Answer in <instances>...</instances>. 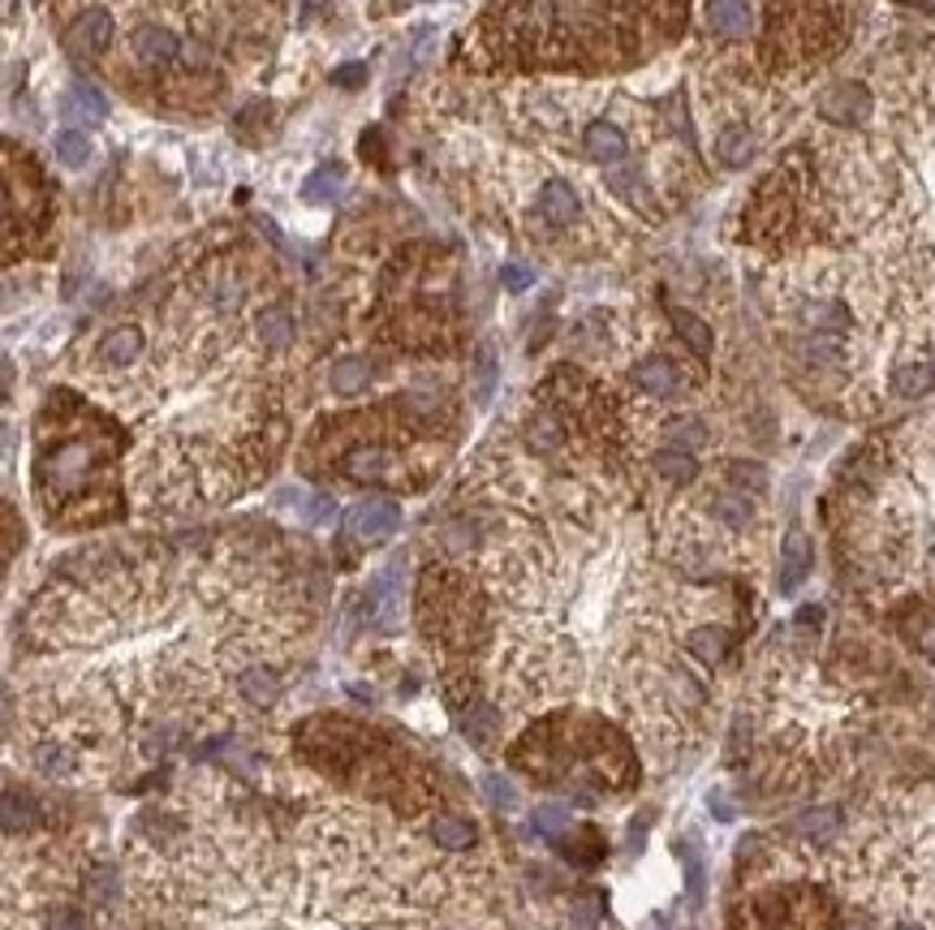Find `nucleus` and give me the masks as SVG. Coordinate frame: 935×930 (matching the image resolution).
I'll return each instance as SVG.
<instances>
[{
    "label": "nucleus",
    "instance_id": "nucleus-8",
    "mask_svg": "<svg viewBox=\"0 0 935 930\" xmlns=\"http://www.w3.org/2000/svg\"><path fill=\"white\" fill-rule=\"evenodd\" d=\"M397 457L388 444H354L350 452H341V474L354 482H380L392 474Z\"/></svg>",
    "mask_w": 935,
    "mask_h": 930
},
{
    "label": "nucleus",
    "instance_id": "nucleus-22",
    "mask_svg": "<svg viewBox=\"0 0 935 930\" xmlns=\"http://www.w3.org/2000/svg\"><path fill=\"white\" fill-rule=\"evenodd\" d=\"M371 384V362L367 358H337L332 362V371H328V388L337 392V397H354V392H362V388Z\"/></svg>",
    "mask_w": 935,
    "mask_h": 930
},
{
    "label": "nucleus",
    "instance_id": "nucleus-16",
    "mask_svg": "<svg viewBox=\"0 0 935 930\" xmlns=\"http://www.w3.org/2000/svg\"><path fill=\"white\" fill-rule=\"evenodd\" d=\"M703 18H708V27L715 35H746L750 22H754V13H750L746 0H708Z\"/></svg>",
    "mask_w": 935,
    "mask_h": 930
},
{
    "label": "nucleus",
    "instance_id": "nucleus-15",
    "mask_svg": "<svg viewBox=\"0 0 935 930\" xmlns=\"http://www.w3.org/2000/svg\"><path fill=\"white\" fill-rule=\"evenodd\" d=\"M754 151H759V138L750 126H724L715 134V160L724 168H742L754 160Z\"/></svg>",
    "mask_w": 935,
    "mask_h": 930
},
{
    "label": "nucleus",
    "instance_id": "nucleus-9",
    "mask_svg": "<svg viewBox=\"0 0 935 930\" xmlns=\"http://www.w3.org/2000/svg\"><path fill=\"white\" fill-rule=\"evenodd\" d=\"M427 840H431L436 849H445V853H466V849H475L479 828H475V819H466V814L440 810V814H431V823H427Z\"/></svg>",
    "mask_w": 935,
    "mask_h": 930
},
{
    "label": "nucleus",
    "instance_id": "nucleus-24",
    "mask_svg": "<svg viewBox=\"0 0 935 930\" xmlns=\"http://www.w3.org/2000/svg\"><path fill=\"white\" fill-rule=\"evenodd\" d=\"M608 190H613L616 198H625V203H634V207H643L646 198H651L643 164H616L613 173H608Z\"/></svg>",
    "mask_w": 935,
    "mask_h": 930
},
{
    "label": "nucleus",
    "instance_id": "nucleus-34",
    "mask_svg": "<svg viewBox=\"0 0 935 930\" xmlns=\"http://www.w3.org/2000/svg\"><path fill=\"white\" fill-rule=\"evenodd\" d=\"M362 82H367V61H350V65H341V69H332V87L354 91Z\"/></svg>",
    "mask_w": 935,
    "mask_h": 930
},
{
    "label": "nucleus",
    "instance_id": "nucleus-2",
    "mask_svg": "<svg viewBox=\"0 0 935 930\" xmlns=\"http://www.w3.org/2000/svg\"><path fill=\"white\" fill-rule=\"evenodd\" d=\"M298 754L311 767L328 771L341 789H350L354 797H371L392 810H401L406 819L419 814L436 802V784L431 767L419 758L410 745L380 728H362L354 719L341 715H323L298 728Z\"/></svg>",
    "mask_w": 935,
    "mask_h": 930
},
{
    "label": "nucleus",
    "instance_id": "nucleus-7",
    "mask_svg": "<svg viewBox=\"0 0 935 930\" xmlns=\"http://www.w3.org/2000/svg\"><path fill=\"white\" fill-rule=\"evenodd\" d=\"M69 48L82 52V57H96L113 43V13L108 9H82L74 22H69Z\"/></svg>",
    "mask_w": 935,
    "mask_h": 930
},
{
    "label": "nucleus",
    "instance_id": "nucleus-26",
    "mask_svg": "<svg viewBox=\"0 0 935 930\" xmlns=\"http://www.w3.org/2000/svg\"><path fill=\"white\" fill-rule=\"evenodd\" d=\"M341 186H345V168H341V164H323V168H315V173L302 182V198H306V203H332V198L341 194Z\"/></svg>",
    "mask_w": 935,
    "mask_h": 930
},
{
    "label": "nucleus",
    "instance_id": "nucleus-4",
    "mask_svg": "<svg viewBox=\"0 0 935 930\" xmlns=\"http://www.w3.org/2000/svg\"><path fill=\"white\" fill-rule=\"evenodd\" d=\"M345 530H350V539L367 547L384 544L401 530V505L388 500V496H367L345 513Z\"/></svg>",
    "mask_w": 935,
    "mask_h": 930
},
{
    "label": "nucleus",
    "instance_id": "nucleus-30",
    "mask_svg": "<svg viewBox=\"0 0 935 930\" xmlns=\"http://www.w3.org/2000/svg\"><path fill=\"white\" fill-rule=\"evenodd\" d=\"M87 897L96 900V904H113V900L121 897V879H117V870H113V867H91V879H87Z\"/></svg>",
    "mask_w": 935,
    "mask_h": 930
},
{
    "label": "nucleus",
    "instance_id": "nucleus-39",
    "mask_svg": "<svg viewBox=\"0 0 935 930\" xmlns=\"http://www.w3.org/2000/svg\"><path fill=\"white\" fill-rule=\"evenodd\" d=\"M849 930H863V927H849Z\"/></svg>",
    "mask_w": 935,
    "mask_h": 930
},
{
    "label": "nucleus",
    "instance_id": "nucleus-28",
    "mask_svg": "<svg viewBox=\"0 0 935 930\" xmlns=\"http://www.w3.org/2000/svg\"><path fill=\"white\" fill-rule=\"evenodd\" d=\"M87 160H91V138H87L82 129H61V134H57V164H65V168H82Z\"/></svg>",
    "mask_w": 935,
    "mask_h": 930
},
{
    "label": "nucleus",
    "instance_id": "nucleus-33",
    "mask_svg": "<svg viewBox=\"0 0 935 930\" xmlns=\"http://www.w3.org/2000/svg\"><path fill=\"white\" fill-rule=\"evenodd\" d=\"M43 930H91V927H87V918H82L74 904H57V909H48Z\"/></svg>",
    "mask_w": 935,
    "mask_h": 930
},
{
    "label": "nucleus",
    "instance_id": "nucleus-5",
    "mask_svg": "<svg viewBox=\"0 0 935 930\" xmlns=\"http://www.w3.org/2000/svg\"><path fill=\"white\" fill-rule=\"evenodd\" d=\"M143 350H147L143 327L121 323V327H113V332H104V336H99L96 362L104 366V371H126V366H134V362L143 358Z\"/></svg>",
    "mask_w": 935,
    "mask_h": 930
},
{
    "label": "nucleus",
    "instance_id": "nucleus-1",
    "mask_svg": "<svg viewBox=\"0 0 935 930\" xmlns=\"http://www.w3.org/2000/svg\"><path fill=\"white\" fill-rule=\"evenodd\" d=\"M845 134L819 186L824 221L849 246L840 306L935 353V78L902 104L875 99Z\"/></svg>",
    "mask_w": 935,
    "mask_h": 930
},
{
    "label": "nucleus",
    "instance_id": "nucleus-25",
    "mask_svg": "<svg viewBox=\"0 0 935 930\" xmlns=\"http://www.w3.org/2000/svg\"><path fill=\"white\" fill-rule=\"evenodd\" d=\"M789 832L802 835V840H828V835L840 832V810L837 805H819V810H807L789 823Z\"/></svg>",
    "mask_w": 935,
    "mask_h": 930
},
{
    "label": "nucleus",
    "instance_id": "nucleus-20",
    "mask_svg": "<svg viewBox=\"0 0 935 930\" xmlns=\"http://www.w3.org/2000/svg\"><path fill=\"white\" fill-rule=\"evenodd\" d=\"M65 112L82 126H99L108 117V99L99 96V87H91V82H74L69 96H65Z\"/></svg>",
    "mask_w": 935,
    "mask_h": 930
},
{
    "label": "nucleus",
    "instance_id": "nucleus-17",
    "mask_svg": "<svg viewBox=\"0 0 935 930\" xmlns=\"http://www.w3.org/2000/svg\"><path fill=\"white\" fill-rule=\"evenodd\" d=\"M685 650H690L699 664L715 668V664L724 659V650H729V629H724V625H694V629L685 634Z\"/></svg>",
    "mask_w": 935,
    "mask_h": 930
},
{
    "label": "nucleus",
    "instance_id": "nucleus-19",
    "mask_svg": "<svg viewBox=\"0 0 935 930\" xmlns=\"http://www.w3.org/2000/svg\"><path fill=\"white\" fill-rule=\"evenodd\" d=\"M565 440H569V431H565V422L552 414V410H539V414L526 418V444L535 452H561Z\"/></svg>",
    "mask_w": 935,
    "mask_h": 930
},
{
    "label": "nucleus",
    "instance_id": "nucleus-38",
    "mask_svg": "<svg viewBox=\"0 0 935 930\" xmlns=\"http://www.w3.org/2000/svg\"><path fill=\"white\" fill-rule=\"evenodd\" d=\"M893 930H923V927H918V922H897Z\"/></svg>",
    "mask_w": 935,
    "mask_h": 930
},
{
    "label": "nucleus",
    "instance_id": "nucleus-6",
    "mask_svg": "<svg viewBox=\"0 0 935 930\" xmlns=\"http://www.w3.org/2000/svg\"><path fill=\"white\" fill-rule=\"evenodd\" d=\"M634 388L643 392V397H655V401H669V397H678L681 384H685V375H681V366L673 362V358H664V353H651V358H643L639 366H634Z\"/></svg>",
    "mask_w": 935,
    "mask_h": 930
},
{
    "label": "nucleus",
    "instance_id": "nucleus-12",
    "mask_svg": "<svg viewBox=\"0 0 935 930\" xmlns=\"http://www.w3.org/2000/svg\"><path fill=\"white\" fill-rule=\"evenodd\" d=\"M582 147H586V156L595 164H621L625 160V151H630L625 134H621L613 121H591V126L582 129Z\"/></svg>",
    "mask_w": 935,
    "mask_h": 930
},
{
    "label": "nucleus",
    "instance_id": "nucleus-3",
    "mask_svg": "<svg viewBox=\"0 0 935 930\" xmlns=\"http://www.w3.org/2000/svg\"><path fill=\"white\" fill-rule=\"evenodd\" d=\"M91 470H96V449L87 440H65L39 457V491L48 500H65L91 482Z\"/></svg>",
    "mask_w": 935,
    "mask_h": 930
},
{
    "label": "nucleus",
    "instance_id": "nucleus-36",
    "mask_svg": "<svg viewBox=\"0 0 935 930\" xmlns=\"http://www.w3.org/2000/svg\"><path fill=\"white\" fill-rule=\"evenodd\" d=\"M500 276H505V290H509V293L530 290V281H535V276H530L522 263H505V272H500Z\"/></svg>",
    "mask_w": 935,
    "mask_h": 930
},
{
    "label": "nucleus",
    "instance_id": "nucleus-29",
    "mask_svg": "<svg viewBox=\"0 0 935 930\" xmlns=\"http://www.w3.org/2000/svg\"><path fill=\"white\" fill-rule=\"evenodd\" d=\"M711 435H708V427L699 422V418H678V422H669V444L673 449H703Z\"/></svg>",
    "mask_w": 935,
    "mask_h": 930
},
{
    "label": "nucleus",
    "instance_id": "nucleus-21",
    "mask_svg": "<svg viewBox=\"0 0 935 930\" xmlns=\"http://www.w3.org/2000/svg\"><path fill=\"white\" fill-rule=\"evenodd\" d=\"M651 470L660 474L664 482H673V487H685V482L699 479V461H694V452L690 449H660L655 457H651Z\"/></svg>",
    "mask_w": 935,
    "mask_h": 930
},
{
    "label": "nucleus",
    "instance_id": "nucleus-27",
    "mask_svg": "<svg viewBox=\"0 0 935 930\" xmlns=\"http://www.w3.org/2000/svg\"><path fill=\"white\" fill-rule=\"evenodd\" d=\"M673 327H678V336L690 345V350L699 353V358H708L711 353V327L699 315H690V311H673Z\"/></svg>",
    "mask_w": 935,
    "mask_h": 930
},
{
    "label": "nucleus",
    "instance_id": "nucleus-18",
    "mask_svg": "<svg viewBox=\"0 0 935 930\" xmlns=\"http://www.w3.org/2000/svg\"><path fill=\"white\" fill-rule=\"evenodd\" d=\"M293 315L285 306H263L255 315V336L263 341V350H285L293 345Z\"/></svg>",
    "mask_w": 935,
    "mask_h": 930
},
{
    "label": "nucleus",
    "instance_id": "nucleus-31",
    "mask_svg": "<svg viewBox=\"0 0 935 930\" xmlns=\"http://www.w3.org/2000/svg\"><path fill=\"white\" fill-rule=\"evenodd\" d=\"M729 487H738V491H763L768 487V474H763V466H750V461H733L729 466Z\"/></svg>",
    "mask_w": 935,
    "mask_h": 930
},
{
    "label": "nucleus",
    "instance_id": "nucleus-35",
    "mask_svg": "<svg viewBox=\"0 0 935 930\" xmlns=\"http://www.w3.org/2000/svg\"><path fill=\"white\" fill-rule=\"evenodd\" d=\"M565 810H556V805H544L539 814H535V828H544V835H556V832H565Z\"/></svg>",
    "mask_w": 935,
    "mask_h": 930
},
{
    "label": "nucleus",
    "instance_id": "nucleus-37",
    "mask_svg": "<svg viewBox=\"0 0 935 930\" xmlns=\"http://www.w3.org/2000/svg\"><path fill=\"white\" fill-rule=\"evenodd\" d=\"M708 810L720 819V823H733V819H738V810H733V802H729V793H720V789L708 793Z\"/></svg>",
    "mask_w": 935,
    "mask_h": 930
},
{
    "label": "nucleus",
    "instance_id": "nucleus-23",
    "mask_svg": "<svg viewBox=\"0 0 935 930\" xmlns=\"http://www.w3.org/2000/svg\"><path fill=\"white\" fill-rule=\"evenodd\" d=\"M39 828V802L35 797H27V793H4V835L9 840H18V835H27Z\"/></svg>",
    "mask_w": 935,
    "mask_h": 930
},
{
    "label": "nucleus",
    "instance_id": "nucleus-13",
    "mask_svg": "<svg viewBox=\"0 0 935 930\" xmlns=\"http://www.w3.org/2000/svg\"><path fill=\"white\" fill-rule=\"evenodd\" d=\"M177 52H182L177 35L168 31V27H160V22H147V27L134 31V57L143 65H168Z\"/></svg>",
    "mask_w": 935,
    "mask_h": 930
},
{
    "label": "nucleus",
    "instance_id": "nucleus-10",
    "mask_svg": "<svg viewBox=\"0 0 935 930\" xmlns=\"http://www.w3.org/2000/svg\"><path fill=\"white\" fill-rule=\"evenodd\" d=\"M888 388H893L897 397H905V401L927 397V392L935 388L932 358H902V362H893V371H888Z\"/></svg>",
    "mask_w": 935,
    "mask_h": 930
},
{
    "label": "nucleus",
    "instance_id": "nucleus-11",
    "mask_svg": "<svg viewBox=\"0 0 935 930\" xmlns=\"http://www.w3.org/2000/svg\"><path fill=\"white\" fill-rule=\"evenodd\" d=\"M810 565H815L810 539L802 535V530H793V535L785 539V547H780V590H785V595H789V590H798V586L807 581Z\"/></svg>",
    "mask_w": 935,
    "mask_h": 930
},
{
    "label": "nucleus",
    "instance_id": "nucleus-14",
    "mask_svg": "<svg viewBox=\"0 0 935 930\" xmlns=\"http://www.w3.org/2000/svg\"><path fill=\"white\" fill-rule=\"evenodd\" d=\"M578 212H582L578 190H574L569 182H548V186L539 190V216H544L552 228L574 225V221H578Z\"/></svg>",
    "mask_w": 935,
    "mask_h": 930
},
{
    "label": "nucleus",
    "instance_id": "nucleus-32",
    "mask_svg": "<svg viewBox=\"0 0 935 930\" xmlns=\"http://www.w3.org/2000/svg\"><path fill=\"white\" fill-rule=\"evenodd\" d=\"M484 789H487V797H491V805H500V810H514L517 805V789L500 775V771L484 775Z\"/></svg>",
    "mask_w": 935,
    "mask_h": 930
}]
</instances>
